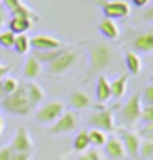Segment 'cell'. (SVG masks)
Masks as SVG:
<instances>
[{
	"mask_svg": "<svg viewBox=\"0 0 153 160\" xmlns=\"http://www.w3.org/2000/svg\"><path fill=\"white\" fill-rule=\"evenodd\" d=\"M80 57H82L80 47H69V44H65V47L57 48L55 57H53L44 68H46V72H49L50 76H61V74H67L72 68H76V63L80 61Z\"/></svg>",
	"mask_w": 153,
	"mask_h": 160,
	"instance_id": "6da1fadb",
	"label": "cell"
},
{
	"mask_svg": "<svg viewBox=\"0 0 153 160\" xmlns=\"http://www.w3.org/2000/svg\"><path fill=\"white\" fill-rule=\"evenodd\" d=\"M0 108H2L4 112L13 114V116H30V114L36 110V105L30 101V97H27V93H25L23 82H19V87H17L8 97L2 99Z\"/></svg>",
	"mask_w": 153,
	"mask_h": 160,
	"instance_id": "7a4b0ae2",
	"label": "cell"
},
{
	"mask_svg": "<svg viewBox=\"0 0 153 160\" xmlns=\"http://www.w3.org/2000/svg\"><path fill=\"white\" fill-rule=\"evenodd\" d=\"M111 48L105 42H92L88 47V76L92 74H101L111 65Z\"/></svg>",
	"mask_w": 153,
	"mask_h": 160,
	"instance_id": "3957f363",
	"label": "cell"
},
{
	"mask_svg": "<svg viewBox=\"0 0 153 160\" xmlns=\"http://www.w3.org/2000/svg\"><path fill=\"white\" fill-rule=\"evenodd\" d=\"M141 108H143V103H141V97L138 95H132L124 105H120L122 128L132 131L134 127H138V122H141Z\"/></svg>",
	"mask_w": 153,
	"mask_h": 160,
	"instance_id": "277c9868",
	"label": "cell"
},
{
	"mask_svg": "<svg viewBox=\"0 0 153 160\" xmlns=\"http://www.w3.org/2000/svg\"><path fill=\"white\" fill-rule=\"evenodd\" d=\"M88 124H90V128H97V131H103V133H113L115 131L113 110L105 108V105H99L97 110L88 116Z\"/></svg>",
	"mask_w": 153,
	"mask_h": 160,
	"instance_id": "5b68a950",
	"label": "cell"
},
{
	"mask_svg": "<svg viewBox=\"0 0 153 160\" xmlns=\"http://www.w3.org/2000/svg\"><path fill=\"white\" fill-rule=\"evenodd\" d=\"M97 4L103 11L105 19H111V21H118V19H128L130 17V4L126 0H97Z\"/></svg>",
	"mask_w": 153,
	"mask_h": 160,
	"instance_id": "8992f818",
	"label": "cell"
},
{
	"mask_svg": "<svg viewBox=\"0 0 153 160\" xmlns=\"http://www.w3.org/2000/svg\"><path fill=\"white\" fill-rule=\"evenodd\" d=\"M63 112H65L63 101H46V103H42L38 110H34V120H36L38 124H49L50 127Z\"/></svg>",
	"mask_w": 153,
	"mask_h": 160,
	"instance_id": "52a82bcc",
	"label": "cell"
},
{
	"mask_svg": "<svg viewBox=\"0 0 153 160\" xmlns=\"http://www.w3.org/2000/svg\"><path fill=\"white\" fill-rule=\"evenodd\" d=\"M118 139H120L122 148H124V154L132 160H138V145H141V137L134 131H128V128H118Z\"/></svg>",
	"mask_w": 153,
	"mask_h": 160,
	"instance_id": "ba28073f",
	"label": "cell"
},
{
	"mask_svg": "<svg viewBox=\"0 0 153 160\" xmlns=\"http://www.w3.org/2000/svg\"><path fill=\"white\" fill-rule=\"evenodd\" d=\"M61 47H65V42H61L50 34H38V36L30 38V48L34 53H49V51H57Z\"/></svg>",
	"mask_w": 153,
	"mask_h": 160,
	"instance_id": "9c48e42d",
	"label": "cell"
},
{
	"mask_svg": "<svg viewBox=\"0 0 153 160\" xmlns=\"http://www.w3.org/2000/svg\"><path fill=\"white\" fill-rule=\"evenodd\" d=\"M76 127H78V116L73 112H63L50 124L49 133L50 135H69L72 131H76Z\"/></svg>",
	"mask_w": 153,
	"mask_h": 160,
	"instance_id": "30bf717a",
	"label": "cell"
},
{
	"mask_svg": "<svg viewBox=\"0 0 153 160\" xmlns=\"http://www.w3.org/2000/svg\"><path fill=\"white\" fill-rule=\"evenodd\" d=\"M8 148L13 150V152H27V154H34V141L32 137H30V131L25 124H19L15 131V137H13V141L8 143Z\"/></svg>",
	"mask_w": 153,
	"mask_h": 160,
	"instance_id": "8fae6325",
	"label": "cell"
},
{
	"mask_svg": "<svg viewBox=\"0 0 153 160\" xmlns=\"http://www.w3.org/2000/svg\"><path fill=\"white\" fill-rule=\"evenodd\" d=\"M130 47H132V53H153V30H145V32H138L132 42H130Z\"/></svg>",
	"mask_w": 153,
	"mask_h": 160,
	"instance_id": "7c38bea8",
	"label": "cell"
},
{
	"mask_svg": "<svg viewBox=\"0 0 153 160\" xmlns=\"http://www.w3.org/2000/svg\"><path fill=\"white\" fill-rule=\"evenodd\" d=\"M103 148H105V156L109 160H124V156H126L118 137H107V141H105Z\"/></svg>",
	"mask_w": 153,
	"mask_h": 160,
	"instance_id": "4fadbf2b",
	"label": "cell"
},
{
	"mask_svg": "<svg viewBox=\"0 0 153 160\" xmlns=\"http://www.w3.org/2000/svg\"><path fill=\"white\" fill-rule=\"evenodd\" d=\"M95 97L101 105H105V101L111 99V87H109V80L105 78L103 74L97 76V87H95Z\"/></svg>",
	"mask_w": 153,
	"mask_h": 160,
	"instance_id": "5bb4252c",
	"label": "cell"
},
{
	"mask_svg": "<svg viewBox=\"0 0 153 160\" xmlns=\"http://www.w3.org/2000/svg\"><path fill=\"white\" fill-rule=\"evenodd\" d=\"M99 32L105 40H118L120 38V25L118 21H111V19H101L99 21Z\"/></svg>",
	"mask_w": 153,
	"mask_h": 160,
	"instance_id": "9a60e30c",
	"label": "cell"
},
{
	"mask_svg": "<svg viewBox=\"0 0 153 160\" xmlns=\"http://www.w3.org/2000/svg\"><path fill=\"white\" fill-rule=\"evenodd\" d=\"M69 105H72L73 110H88L92 101H90V97L86 91H72L69 93Z\"/></svg>",
	"mask_w": 153,
	"mask_h": 160,
	"instance_id": "2e32d148",
	"label": "cell"
},
{
	"mask_svg": "<svg viewBox=\"0 0 153 160\" xmlns=\"http://www.w3.org/2000/svg\"><path fill=\"white\" fill-rule=\"evenodd\" d=\"M23 88H25V93H27V97H30V101H32L36 108H38V103H42V101H44V88H42L40 84L25 80V82H23Z\"/></svg>",
	"mask_w": 153,
	"mask_h": 160,
	"instance_id": "e0dca14e",
	"label": "cell"
},
{
	"mask_svg": "<svg viewBox=\"0 0 153 160\" xmlns=\"http://www.w3.org/2000/svg\"><path fill=\"white\" fill-rule=\"evenodd\" d=\"M124 65H126L128 74H132V76H138L141 70H143V61H141L138 53H132V51H126V55H124Z\"/></svg>",
	"mask_w": 153,
	"mask_h": 160,
	"instance_id": "ac0fdd59",
	"label": "cell"
},
{
	"mask_svg": "<svg viewBox=\"0 0 153 160\" xmlns=\"http://www.w3.org/2000/svg\"><path fill=\"white\" fill-rule=\"evenodd\" d=\"M109 87H111V99H122L126 95V88H128V74H122L115 80H111Z\"/></svg>",
	"mask_w": 153,
	"mask_h": 160,
	"instance_id": "d6986e66",
	"label": "cell"
},
{
	"mask_svg": "<svg viewBox=\"0 0 153 160\" xmlns=\"http://www.w3.org/2000/svg\"><path fill=\"white\" fill-rule=\"evenodd\" d=\"M40 72H42V65L38 63V59L36 57H27V61H25V65H23V78L25 80H30V82H34V80L40 76Z\"/></svg>",
	"mask_w": 153,
	"mask_h": 160,
	"instance_id": "ffe728a7",
	"label": "cell"
},
{
	"mask_svg": "<svg viewBox=\"0 0 153 160\" xmlns=\"http://www.w3.org/2000/svg\"><path fill=\"white\" fill-rule=\"evenodd\" d=\"M32 28V21L30 19H23V17H11L8 19V32L11 34H25Z\"/></svg>",
	"mask_w": 153,
	"mask_h": 160,
	"instance_id": "44dd1931",
	"label": "cell"
},
{
	"mask_svg": "<svg viewBox=\"0 0 153 160\" xmlns=\"http://www.w3.org/2000/svg\"><path fill=\"white\" fill-rule=\"evenodd\" d=\"M32 48H30V36L27 34H17L15 42H13V53L17 55H27Z\"/></svg>",
	"mask_w": 153,
	"mask_h": 160,
	"instance_id": "7402d4cb",
	"label": "cell"
},
{
	"mask_svg": "<svg viewBox=\"0 0 153 160\" xmlns=\"http://www.w3.org/2000/svg\"><path fill=\"white\" fill-rule=\"evenodd\" d=\"M17 87H19V80L13 78V76H4V78H0V99L8 97Z\"/></svg>",
	"mask_w": 153,
	"mask_h": 160,
	"instance_id": "603a6c76",
	"label": "cell"
},
{
	"mask_svg": "<svg viewBox=\"0 0 153 160\" xmlns=\"http://www.w3.org/2000/svg\"><path fill=\"white\" fill-rule=\"evenodd\" d=\"M90 148V141H88V131H80L78 135L73 137V150L78 154H82V152H86Z\"/></svg>",
	"mask_w": 153,
	"mask_h": 160,
	"instance_id": "cb8c5ba5",
	"label": "cell"
},
{
	"mask_svg": "<svg viewBox=\"0 0 153 160\" xmlns=\"http://www.w3.org/2000/svg\"><path fill=\"white\" fill-rule=\"evenodd\" d=\"M88 141L92 148H103L105 141H107V133L97 131V128H88Z\"/></svg>",
	"mask_w": 153,
	"mask_h": 160,
	"instance_id": "d4e9b609",
	"label": "cell"
},
{
	"mask_svg": "<svg viewBox=\"0 0 153 160\" xmlns=\"http://www.w3.org/2000/svg\"><path fill=\"white\" fill-rule=\"evenodd\" d=\"M11 17H23V19H30L32 23H36V21H40V15H38V13H34L32 8H27L25 4H21V7L17 8L15 13H11Z\"/></svg>",
	"mask_w": 153,
	"mask_h": 160,
	"instance_id": "484cf974",
	"label": "cell"
},
{
	"mask_svg": "<svg viewBox=\"0 0 153 160\" xmlns=\"http://www.w3.org/2000/svg\"><path fill=\"white\" fill-rule=\"evenodd\" d=\"M153 156V141L149 139H141V145H138V158L147 160Z\"/></svg>",
	"mask_w": 153,
	"mask_h": 160,
	"instance_id": "4316f807",
	"label": "cell"
},
{
	"mask_svg": "<svg viewBox=\"0 0 153 160\" xmlns=\"http://www.w3.org/2000/svg\"><path fill=\"white\" fill-rule=\"evenodd\" d=\"M13 42H15V34H11L8 30L0 32V47L2 48H13Z\"/></svg>",
	"mask_w": 153,
	"mask_h": 160,
	"instance_id": "83f0119b",
	"label": "cell"
},
{
	"mask_svg": "<svg viewBox=\"0 0 153 160\" xmlns=\"http://www.w3.org/2000/svg\"><path fill=\"white\" fill-rule=\"evenodd\" d=\"M138 137L153 141V122H145V124H141V128H138Z\"/></svg>",
	"mask_w": 153,
	"mask_h": 160,
	"instance_id": "f1b7e54d",
	"label": "cell"
},
{
	"mask_svg": "<svg viewBox=\"0 0 153 160\" xmlns=\"http://www.w3.org/2000/svg\"><path fill=\"white\" fill-rule=\"evenodd\" d=\"M141 103H145V105H153V82L145 87L143 95H141Z\"/></svg>",
	"mask_w": 153,
	"mask_h": 160,
	"instance_id": "f546056e",
	"label": "cell"
},
{
	"mask_svg": "<svg viewBox=\"0 0 153 160\" xmlns=\"http://www.w3.org/2000/svg\"><path fill=\"white\" fill-rule=\"evenodd\" d=\"M153 122V105H143L141 108V124Z\"/></svg>",
	"mask_w": 153,
	"mask_h": 160,
	"instance_id": "4dcf8cb0",
	"label": "cell"
},
{
	"mask_svg": "<svg viewBox=\"0 0 153 160\" xmlns=\"http://www.w3.org/2000/svg\"><path fill=\"white\" fill-rule=\"evenodd\" d=\"M78 160H103V156H101V152H97V148H92V150L82 152Z\"/></svg>",
	"mask_w": 153,
	"mask_h": 160,
	"instance_id": "1f68e13d",
	"label": "cell"
},
{
	"mask_svg": "<svg viewBox=\"0 0 153 160\" xmlns=\"http://www.w3.org/2000/svg\"><path fill=\"white\" fill-rule=\"evenodd\" d=\"M0 4H4V8H7L8 13H15L23 2H21V0H0Z\"/></svg>",
	"mask_w": 153,
	"mask_h": 160,
	"instance_id": "d6a6232c",
	"label": "cell"
},
{
	"mask_svg": "<svg viewBox=\"0 0 153 160\" xmlns=\"http://www.w3.org/2000/svg\"><path fill=\"white\" fill-rule=\"evenodd\" d=\"M0 160H13V150L4 145V148H0Z\"/></svg>",
	"mask_w": 153,
	"mask_h": 160,
	"instance_id": "836d02e7",
	"label": "cell"
},
{
	"mask_svg": "<svg viewBox=\"0 0 153 160\" xmlns=\"http://www.w3.org/2000/svg\"><path fill=\"white\" fill-rule=\"evenodd\" d=\"M34 154H27V152H13V160H32Z\"/></svg>",
	"mask_w": 153,
	"mask_h": 160,
	"instance_id": "e575fe53",
	"label": "cell"
},
{
	"mask_svg": "<svg viewBox=\"0 0 153 160\" xmlns=\"http://www.w3.org/2000/svg\"><path fill=\"white\" fill-rule=\"evenodd\" d=\"M143 19L145 21H153V4L145 7V13H143Z\"/></svg>",
	"mask_w": 153,
	"mask_h": 160,
	"instance_id": "d590c367",
	"label": "cell"
},
{
	"mask_svg": "<svg viewBox=\"0 0 153 160\" xmlns=\"http://www.w3.org/2000/svg\"><path fill=\"white\" fill-rule=\"evenodd\" d=\"M132 2V7H137V8H145L149 7V0H130Z\"/></svg>",
	"mask_w": 153,
	"mask_h": 160,
	"instance_id": "8d00e7d4",
	"label": "cell"
},
{
	"mask_svg": "<svg viewBox=\"0 0 153 160\" xmlns=\"http://www.w3.org/2000/svg\"><path fill=\"white\" fill-rule=\"evenodd\" d=\"M4 76H8V65L0 63V78H4Z\"/></svg>",
	"mask_w": 153,
	"mask_h": 160,
	"instance_id": "74e56055",
	"label": "cell"
},
{
	"mask_svg": "<svg viewBox=\"0 0 153 160\" xmlns=\"http://www.w3.org/2000/svg\"><path fill=\"white\" fill-rule=\"evenodd\" d=\"M2 25H4V13L0 11V32H2Z\"/></svg>",
	"mask_w": 153,
	"mask_h": 160,
	"instance_id": "f35d334b",
	"label": "cell"
},
{
	"mask_svg": "<svg viewBox=\"0 0 153 160\" xmlns=\"http://www.w3.org/2000/svg\"><path fill=\"white\" fill-rule=\"evenodd\" d=\"M2 128H4V120L0 118V135H2Z\"/></svg>",
	"mask_w": 153,
	"mask_h": 160,
	"instance_id": "ab89813d",
	"label": "cell"
},
{
	"mask_svg": "<svg viewBox=\"0 0 153 160\" xmlns=\"http://www.w3.org/2000/svg\"><path fill=\"white\" fill-rule=\"evenodd\" d=\"M151 82H153V72H151Z\"/></svg>",
	"mask_w": 153,
	"mask_h": 160,
	"instance_id": "60d3db41",
	"label": "cell"
},
{
	"mask_svg": "<svg viewBox=\"0 0 153 160\" xmlns=\"http://www.w3.org/2000/svg\"><path fill=\"white\" fill-rule=\"evenodd\" d=\"M147 160H153V156H151V158H147Z\"/></svg>",
	"mask_w": 153,
	"mask_h": 160,
	"instance_id": "b9f144b4",
	"label": "cell"
}]
</instances>
